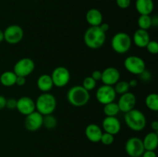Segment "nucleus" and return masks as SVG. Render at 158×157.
<instances>
[{"label": "nucleus", "mask_w": 158, "mask_h": 157, "mask_svg": "<svg viewBox=\"0 0 158 157\" xmlns=\"http://www.w3.org/2000/svg\"><path fill=\"white\" fill-rule=\"evenodd\" d=\"M67 100L69 103L75 107H81L88 103L90 95L89 92L82 86H74L67 92Z\"/></svg>", "instance_id": "nucleus-2"}, {"label": "nucleus", "mask_w": 158, "mask_h": 157, "mask_svg": "<svg viewBox=\"0 0 158 157\" xmlns=\"http://www.w3.org/2000/svg\"><path fill=\"white\" fill-rule=\"evenodd\" d=\"M97 86V82L91 76H87L83 79L82 86L88 92L93 90Z\"/></svg>", "instance_id": "nucleus-29"}, {"label": "nucleus", "mask_w": 158, "mask_h": 157, "mask_svg": "<svg viewBox=\"0 0 158 157\" xmlns=\"http://www.w3.org/2000/svg\"><path fill=\"white\" fill-rule=\"evenodd\" d=\"M103 130L112 135H117L121 129L120 122L116 116H106L102 123Z\"/></svg>", "instance_id": "nucleus-16"}, {"label": "nucleus", "mask_w": 158, "mask_h": 157, "mask_svg": "<svg viewBox=\"0 0 158 157\" xmlns=\"http://www.w3.org/2000/svg\"><path fill=\"white\" fill-rule=\"evenodd\" d=\"M145 104L151 111L157 112L158 110V95L157 93H151L146 97Z\"/></svg>", "instance_id": "nucleus-24"}, {"label": "nucleus", "mask_w": 158, "mask_h": 157, "mask_svg": "<svg viewBox=\"0 0 158 157\" xmlns=\"http://www.w3.org/2000/svg\"><path fill=\"white\" fill-rule=\"evenodd\" d=\"M124 67L134 75H140L146 69V64L143 59L137 55H130L124 60Z\"/></svg>", "instance_id": "nucleus-6"}, {"label": "nucleus", "mask_w": 158, "mask_h": 157, "mask_svg": "<svg viewBox=\"0 0 158 157\" xmlns=\"http://www.w3.org/2000/svg\"><path fill=\"white\" fill-rule=\"evenodd\" d=\"M114 141V135L110 134L108 132H103L100 138V141L105 146H110L112 144Z\"/></svg>", "instance_id": "nucleus-30"}, {"label": "nucleus", "mask_w": 158, "mask_h": 157, "mask_svg": "<svg viewBox=\"0 0 158 157\" xmlns=\"http://www.w3.org/2000/svg\"><path fill=\"white\" fill-rule=\"evenodd\" d=\"M135 7L140 15H150L154 9L153 0H136Z\"/></svg>", "instance_id": "nucleus-19"}, {"label": "nucleus", "mask_w": 158, "mask_h": 157, "mask_svg": "<svg viewBox=\"0 0 158 157\" xmlns=\"http://www.w3.org/2000/svg\"><path fill=\"white\" fill-rule=\"evenodd\" d=\"M140 77L141 78L142 81H144V82H148L149 80H151V74L150 73L149 71H148L147 69H145L141 74H140Z\"/></svg>", "instance_id": "nucleus-34"}, {"label": "nucleus", "mask_w": 158, "mask_h": 157, "mask_svg": "<svg viewBox=\"0 0 158 157\" xmlns=\"http://www.w3.org/2000/svg\"><path fill=\"white\" fill-rule=\"evenodd\" d=\"M120 78V72L115 67H107L102 72L101 81L104 85L114 86Z\"/></svg>", "instance_id": "nucleus-14"}, {"label": "nucleus", "mask_w": 158, "mask_h": 157, "mask_svg": "<svg viewBox=\"0 0 158 157\" xmlns=\"http://www.w3.org/2000/svg\"><path fill=\"white\" fill-rule=\"evenodd\" d=\"M145 48H147L148 52L151 54L153 55H156L158 52V43L154 40H150V42H148V44L147 45V46Z\"/></svg>", "instance_id": "nucleus-31"}, {"label": "nucleus", "mask_w": 158, "mask_h": 157, "mask_svg": "<svg viewBox=\"0 0 158 157\" xmlns=\"http://www.w3.org/2000/svg\"><path fill=\"white\" fill-rule=\"evenodd\" d=\"M114 90H115L116 93L120 94V95H123V94L126 93V92H129L130 90V86L128 82L119 80L115 85H114Z\"/></svg>", "instance_id": "nucleus-27"}, {"label": "nucleus", "mask_w": 158, "mask_h": 157, "mask_svg": "<svg viewBox=\"0 0 158 157\" xmlns=\"http://www.w3.org/2000/svg\"><path fill=\"white\" fill-rule=\"evenodd\" d=\"M53 86L62 88L66 86L70 80V72L64 66H58L55 68L50 75Z\"/></svg>", "instance_id": "nucleus-7"}, {"label": "nucleus", "mask_w": 158, "mask_h": 157, "mask_svg": "<svg viewBox=\"0 0 158 157\" xmlns=\"http://www.w3.org/2000/svg\"><path fill=\"white\" fill-rule=\"evenodd\" d=\"M103 113L106 116H116L120 112V109L117 103L112 102V103H107L103 105Z\"/></svg>", "instance_id": "nucleus-25"}, {"label": "nucleus", "mask_w": 158, "mask_h": 157, "mask_svg": "<svg viewBox=\"0 0 158 157\" xmlns=\"http://www.w3.org/2000/svg\"><path fill=\"white\" fill-rule=\"evenodd\" d=\"M26 77L23 76H17L16 81H15V84L19 86H23L26 84Z\"/></svg>", "instance_id": "nucleus-36"}, {"label": "nucleus", "mask_w": 158, "mask_h": 157, "mask_svg": "<svg viewBox=\"0 0 158 157\" xmlns=\"http://www.w3.org/2000/svg\"><path fill=\"white\" fill-rule=\"evenodd\" d=\"M125 151L131 157H140L145 151L143 141L138 137L128 139L125 144Z\"/></svg>", "instance_id": "nucleus-10"}, {"label": "nucleus", "mask_w": 158, "mask_h": 157, "mask_svg": "<svg viewBox=\"0 0 158 157\" xmlns=\"http://www.w3.org/2000/svg\"><path fill=\"white\" fill-rule=\"evenodd\" d=\"M86 19L90 26H100L103 22V15L97 9H90L86 14Z\"/></svg>", "instance_id": "nucleus-20"}, {"label": "nucleus", "mask_w": 158, "mask_h": 157, "mask_svg": "<svg viewBox=\"0 0 158 157\" xmlns=\"http://www.w3.org/2000/svg\"><path fill=\"white\" fill-rule=\"evenodd\" d=\"M35 69V62L30 58H23L16 62L13 67V72L17 76L26 77Z\"/></svg>", "instance_id": "nucleus-8"}, {"label": "nucleus", "mask_w": 158, "mask_h": 157, "mask_svg": "<svg viewBox=\"0 0 158 157\" xmlns=\"http://www.w3.org/2000/svg\"><path fill=\"white\" fill-rule=\"evenodd\" d=\"M132 39L126 32H117L111 39V47L113 50L118 54H123L131 49Z\"/></svg>", "instance_id": "nucleus-5"}, {"label": "nucleus", "mask_w": 158, "mask_h": 157, "mask_svg": "<svg viewBox=\"0 0 158 157\" xmlns=\"http://www.w3.org/2000/svg\"><path fill=\"white\" fill-rule=\"evenodd\" d=\"M117 6L122 9H126L130 7L131 4V0H116Z\"/></svg>", "instance_id": "nucleus-32"}, {"label": "nucleus", "mask_w": 158, "mask_h": 157, "mask_svg": "<svg viewBox=\"0 0 158 157\" xmlns=\"http://www.w3.org/2000/svg\"><path fill=\"white\" fill-rule=\"evenodd\" d=\"M137 25L140 29L148 30V29L152 26L151 15H140L137 20Z\"/></svg>", "instance_id": "nucleus-26"}, {"label": "nucleus", "mask_w": 158, "mask_h": 157, "mask_svg": "<svg viewBox=\"0 0 158 157\" xmlns=\"http://www.w3.org/2000/svg\"><path fill=\"white\" fill-rule=\"evenodd\" d=\"M100 28L102 29V30L103 31V32H106L108 30H109L110 26H109V24H107V23H103V22H102L101 24L100 25Z\"/></svg>", "instance_id": "nucleus-39"}, {"label": "nucleus", "mask_w": 158, "mask_h": 157, "mask_svg": "<svg viewBox=\"0 0 158 157\" xmlns=\"http://www.w3.org/2000/svg\"><path fill=\"white\" fill-rule=\"evenodd\" d=\"M35 109L43 115H50L56 107V99L52 94L43 92L38 96L35 102Z\"/></svg>", "instance_id": "nucleus-3"}, {"label": "nucleus", "mask_w": 158, "mask_h": 157, "mask_svg": "<svg viewBox=\"0 0 158 157\" xmlns=\"http://www.w3.org/2000/svg\"><path fill=\"white\" fill-rule=\"evenodd\" d=\"M57 125V120L52 114L50 115H43V126H44L46 129H52L56 128Z\"/></svg>", "instance_id": "nucleus-28"}, {"label": "nucleus", "mask_w": 158, "mask_h": 157, "mask_svg": "<svg viewBox=\"0 0 158 157\" xmlns=\"http://www.w3.org/2000/svg\"><path fill=\"white\" fill-rule=\"evenodd\" d=\"M101 76H102V72L100 70L94 71V72H92V75H91V77H92L96 82L101 80Z\"/></svg>", "instance_id": "nucleus-35"}, {"label": "nucleus", "mask_w": 158, "mask_h": 157, "mask_svg": "<svg viewBox=\"0 0 158 157\" xmlns=\"http://www.w3.org/2000/svg\"><path fill=\"white\" fill-rule=\"evenodd\" d=\"M37 86L43 92H49L53 87V83L50 75L43 74L40 75L37 79Z\"/></svg>", "instance_id": "nucleus-22"}, {"label": "nucleus", "mask_w": 158, "mask_h": 157, "mask_svg": "<svg viewBox=\"0 0 158 157\" xmlns=\"http://www.w3.org/2000/svg\"><path fill=\"white\" fill-rule=\"evenodd\" d=\"M142 157H157L155 152L151 150H145L142 154Z\"/></svg>", "instance_id": "nucleus-37"}, {"label": "nucleus", "mask_w": 158, "mask_h": 157, "mask_svg": "<svg viewBox=\"0 0 158 157\" xmlns=\"http://www.w3.org/2000/svg\"><path fill=\"white\" fill-rule=\"evenodd\" d=\"M4 40L9 44L15 45L20 42L24 36V31L21 26L18 25H11L8 26L5 31Z\"/></svg>", "instance_id": "nucleus-9"}, {"label": "nucleus", "mask_w": 158, "mask_h": 157, "mask_svg": "<svg viewBox=\"0 0 158 157\" xmlns=\"http://www.w3.org/2000/svg\"><path fill=\"white\" fill-rule=\"evenodd\" d=\"M151 128H152L153 131L154 132H157L158 131V122L157 120H154V121H153L152 123H151Z\"/></svg>", "instance_id": "nucleus-40"}, {"label": "nucleus", "mask_w": 158, "mask_h": 157, "mask_svg": "<svg viewBox=\"0 0 158 157\" xmlns=\"http://www.w3.org/2000/svg\"><path fill=\"white\" fill-rule=\"evenodd\" d=\"M43 115L37 111H34L29 115H26L24 125L27 130L35 132L43 126Z\"/></svg>", "instance_id": "nucleus-12"}, {"label": "nucleus", "mask_w": 158, "mask_h": 157, "mask_svg": "<svg viewBox=\"0 0 158 157\" xmlns=\"http://www.w3.org/2000/svg\"><path fill=\"white\" fill-rule=\"evenodd\" d=\"M124 121L127 126L135 132L143 130L147 125V119L144 114L136 109H131L125 113Z\"/></svg>", "instance_id": "nucleus-4"}, {"label": "nucleus", "mask_w": 158, "mask_h": 157, "mask_svg": "<svg viewBox=\"0 0 158 157\" xmlns=\"http://www.w3.org/2000/svg\"><path fill=\"white\" fill-rule=\"evenodd\" d=\"M145 150L154 151L158 146V135L157 132H151L147 134L143 139H142Z\"/></svg>", "instance_id": "nucleus-21"}, {"label": "nucleus", "mask_w": 158, "mask_h": 157, "mask_svg": "<svg viewBox=\"0 0 158 157\" xmlns=\"http://www.w3.org/2000/svg\"><path fill=\"white\" fill-rule=\"evenodd\" d=\"M128 83H129L130 87H136L138 85V83L136 79H131V81L128 82Z\"/></svg>", "instance_id": "nucleus-41"}, {"label": "nucleus", "mask_w": 158, "mask_h": 157, "mask_svg": "<svg viewBox=\"0 0 158 157\" xmlns=\"http://www.w3.org/2000/svg\"><path fill=\"white\" fill-rule=\"evenodd\" d=\"M16 109L21 114L27 115L35 111V102L29 96H22L17 100Z\"/></svg>", "instance_id": "nucleus-15"}, {"label": "nucleus", "mask_w": 158, "mask_h": 157, "mask_svg": "<svg viewBox=\"0 0 158 157\" xmlns=\"http://www.w3.org/2000/svg\"><path fill=\"white\" fill-rule=\"evenodd\" d=\"M136 103H137V99H136L135 95L132 92H127L123 95H120L117 105H118L120 111L126 113L131 111V109H134Z\"/></svg>", "instance_id": "nucleus-13"}, {"label": "nucleus", "mask_w": 158, "mask_h": 157, "mask_svg": "<svg viewBox=\"0 0 158 157\" xmlns=\"http://www.w3.org/2000/svg\"><path fill=\"white\" fill-rule=\"evenodd\" d=\"M133 40H134V44L137 47L145 48L150 42L151 38H150V35L148 30L139 29L134 32Z\"/></svg>", "instance_id": "nucleus-18"}, {"label": "nucleus", "mask_w": 158, "mask_h": 157, "mask_svg": "<svg viewBox=\"0 0 158 157\" xmlns=\"http://www.w3.org/2000/svg\"><path fill=\"white\" fill-rule=\"evenodd\" d=\"M83 39L86 46L89 49H100L106 41V32H103L100 26H90L85 32Z\"/></svg>", "instance_id": "nucleus-1"}, {"label": "nucleus", "mask_w": 158, "mask_h": 157, "mask_svg": "<svg viewBox=\"0 0 158 157\" xmlns=\"http://www.w3.org/2000/svg\"><path fill=\"white\" fill-rule=\"evenodd\" d=\"M4 40V33H3V31L0 29V42Z\"/></svg>", "instance_id": "nucleus-43"}, {"label": "nucleus", "mask_w": 158, "mask_h": 157, "mask_svg": "<svg viewBox=\"0 0 158 157\" xmlns=\"http://www.w3.org/2000/svg\"><path fill=\"white\" fill-rule=\"evenodd\" d=\"M117 93L114 90V86H112L103 85L98 88L96 92V98L97 101L102 105H106L114 102Z\"/></svg>", "instance_id": "nucleus-11"}, {"label": "nucleus", "mask_w": 158, "mask_h": 157, "mask_svg": "<svg viewBox=\"0 0 158 157\" xmlns=\"http://www.w3.org/2000/svg\"><path fill=\"white\" fill-rule=\"evenodd\" d=\"M16 104L17 100L15 99L11 98L6 100V107L8 108L9 109H11V110H13V109H16Z\"/></svg>", "instance_id": "nucleus-33"}, {"label": "nucleus", "mask_w": 158, "mask_h": 157, "mask_svg": "<svg viewBox=\"0 0 158 157\" xmlns=\"http://www.w3.org/2000/svg\"><path fill=\"white\" fill-rule=\"evenodd\" d=\"M103 134L102 129L97 124H89L85 129V135L86 138L92 143H99Z\"/></svg>", "instance_id": "nucleus-17"}, {"label": "nucleus", "mask_w": 158, "mask_h": 157, "mask_svg": "<svg viewBox=\"0 0 158 157\" xmlns=\"http://www.w3.org/2000/svg\"><path fill=\"white\" fill-rule=\"evenodd\" d=\"M6 100H7V99H6V97L0 95V110H1V109H3L4 108H6Z\"/></svg>", "instance_id": "nucleus-38"}, {"label": "nucleus", "mask_w": 158, "mask_h": 157, "mask_svg": "<svg viewBox=\"0 0 158 157\" xmlns=\"http://www.w3.org/2000/svg\"><path fill=\"white\" fill-rule=\"evenodd\" d=\"M151 22H152V26H157L158 25V18L157 15H154V17H151Z\"/></svg>", "instance_id": "nucleus-42"}, {"label": "nucleus", "mask_w": 158, "mask_h": 157, "mask_svg": "<svg viewBox=\"0 0 158 157\" xmlns=\"http://www.w3.org/2000/svg\"><path fill=\"white\" fill-rule=\"evenodd\" d=\"M17 75L13 71H6L0 75V83L6 87H10L15 85Z\"/></svg>", "instance_id": "nucleus-23"}]
</instances>
